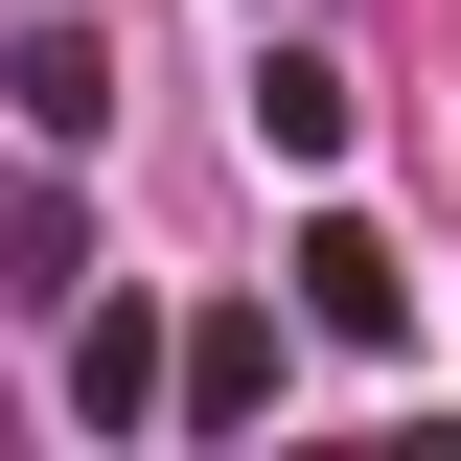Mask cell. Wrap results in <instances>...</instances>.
<instances>
[{
	"instance_id": "obj_4",
	"label": "cell",
	"mask_w": 461,
	"mask_h": 461,
	"mask_svg": "<svg viewBox=\"0 0 461 461\" xmlns=\"http://www.w3.org/2000/svg\"><path fill=\"white\" fill-rule=\"evenodd\" d=\"M0 93H23V139H93V115H115V47H93V23H23Z\"/></svg>"
},
{
	"instance_id": "obj_2",
	"label": "cell",
	"mask_w": 461,
	"mask_h": 461,
	"mask_svg": "<svg viewBox=\"0 0 461 461\" xmlns=\"http://www.w3.org/2000/svg\"><path fill=\"white\" fill-rule=\"evenodd\" d=\"M185 438H254V415H277V323H254V300H208V323H185Z\"/></svg>"
},
{
	"instance_id": "obj_1",
	"label": "cell",
	"mask_w": 461,
	"mask_h": 461,
	"mask_svg": "<svg viewBox=\"0 0 461 461\" xmlns=\"http://www.w3.org/2000/svg\"><path fill=\"white\" fill-rule=\"evenodd\" d=\"M300 323H323V346H415V254L369 208H323V230H300Z\"/></svg>"
},
{
	"instance_id": "obj_5",
	"label": "cell",
	"mask_w": 461,
	"mask_h": 461,
	"mask_svg": "<svg viewBox=\"0 0 461 461\" xmlns=\"http://www.w3.org/2000/svg\"><path fill=\"white\" fill-rule=\"evenodd\" d=\"M346 115H369V93H346L323 47H254V139H277V162H346Z\"/></svg>"
},
{
	"instance_id": "obj_3",
	"label": "cell",
	"mask_w": 461,
	"mask_h": 461,
	"mask_svg": "<svg viewBox=\"0 0 461 461\" xmlns=\"http://www.w3.org/2000/svg\"><path fill=\"white\" fill-rule=\"evenodd\" d=\"M162 393H185V346L139 323V300H93V323H69V415H93V438H139Z\"/></svg>"
}]
</instances>
